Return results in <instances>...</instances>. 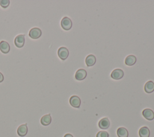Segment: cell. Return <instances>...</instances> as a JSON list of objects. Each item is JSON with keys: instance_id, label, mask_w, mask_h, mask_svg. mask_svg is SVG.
<instances>
[{"instance_id": "obj_5", "label": "cell", "mask_w": 154, "mask_h": 137, "mask_svg": "<svg viewBox=\"0 0 154 137\" xmlns=\"http://www.w3.org/2000/svg\"><path fill=\"white\" fill-rule=\"evenodd\" d=\"M70 105L74 108H78L81 105V100L79 97L77 95H73L70 98L69 100Z\"/></svg>"}, {"instance_id": "obj_20", "label": "cell", "mask_w": 154, "mask_h": 137, "mask_svg": "<svg viewBox=\"0 0 154 137\" xmlns=\"http://www.w3.org/2000/svg\"><path fill=\"white\" fill-rule=\"evenodd\" d=\"M4 80V76L1 72H0V83L2 82Z\"/></svg>"}, {"instance_id": "obj_12", "label": "cell", "mask_w": 154, "mask_h": 137, "mask_svg": "<svg viewBox=\"0 0 154 137\" xmlns=\"http://www.w3.org/2000/svg\"><path fill=\"white\" fill-rule=\"evenodd\" d=\"M137 61V58L134 55H129L127 56L125 59V64L128 66L134 65Z\"/></svg>"}, {"instance_id": "obj_3", "label": "cell", "mask_w": 154, "mask_h": 137, "mask_svg": "<svg viewBox=\"0 0 154 137\" xmlns=\"http://www.w3.org/2000/svg\"><path fill=\"white\" fill-rule=\"evenodd\" d=\"M58 56L62 60H65L69 56V50L67 48L62 47L58 49Z\"/></svg>"}, {"instance_id": "obj_13", "label": "cell", "mask_w": 154, "mask_h": 137, "mask_svg": "<svg viewBox=\"0 0 154 137\" xmlns=\"http://www.w3.org/2000/svg\"><path fill=\"white\" fill-rule=\"evenodd\" d=\"M96 57L93 55H90L86 59V64L88 67L93 66L96 63Z\"/></svg>"}, {"instance_id": "obj_7", "label": "cell", "mask_w": 154, "mask_h": 137, "mask_svg": "<svg viewBox=\"0 0 154 137\" xmlns=\"http://www.w3.org/2000/svg\"><path fill=\"white\" fill-rule=\"evenodd\" d=\"M87 76V71L84 69H79L75 74V79L77 80H84Z\"/></svg>"}, {"instance_id": "obj_15", "label": "cell", "mask_w": 154, "mask_h": 137, "mask_svg": "<svg viewBox=\"0 0 154 137\" xmlns=\"http://www.w3.org/2000/svg\"><path fill=\"white\" fill-rule=\"evenodd\" d=\"M145 91L150 94L154 91V83L152 81H148L145 85Z\"/></svg>"}, {"instance_id": "obj_17", "label": "cell", "mask_w": 154, "mask_h": 137, "mask_svg": "<svg viewBox=\"0 0 154 137\" xmlns=\"http://www.w3.org/2000/svg\"><path fill=\"white\" fill-rule=\"evenodd\" d=\"M117 134L119 137H128V132L125 128H119L117 131Z\"/></svg>"}, {"instance_id": "obj_10", "label": "cell", "mask_w": 154, "mask_h": 137, "mask_svg": "<svg viewBox=\"0 0 154 137\" xmlns=\"http://www.w3.org/2000/svg\"><path fill=\"white\" fill-rule=\"evenodd\" d=\"M110 121L107 118H104L101 119L98 123L99 127L102 129H106L110 126Z\"/></svg>"}, {"instance_id": "obj_4", "label": "cell", "mask_w": 154, "mask_h": 137, "mask_svg": "<svg viewBox=\"0 0 154 137\" xmlns=\"http://www.w3.org/2000/svg\"><path fill=\"white\" fill-rule=\"evenodd\" d=\"M124 76V72L121 69H116L111 74V77L114 80H119Z\"/></svg>"}, {"instance_id": "obj_19", "label": "cell", "mask_w": 154, "mask_h": 137, "mask_svg": "<svg viewBox=\"0 0 154 137\" xmlns=\"http://www.w3.org/2000/svg\"><path fill=\"white\" fill-rule=\"evenodd\" d=\"M97 137H109V134L106 131H99L97 133Z\"/></svg>"}, {"instance_id": "obj_14", "label": "cell", "mask_w": 154, "mask_h": 137, "mask_svg": "<svg viewBox=\"0 0 154 137\" xmlns=\"http://www.w3.org/2000/svg\"><path fill=\"white\" fill-rule=\"evenodd\" d=\"M40 123L43 126H48L51 123V117L50 114H47L43 116L40 120Z\"/></svg>"}, {"instance_id": "obj_11", "label": "cell", "mask_w": 154, "mask_h": 137, "mask_svg": "<svg viewBox=\"0 0 154 137\" xmlns=\"http://www.w3.org/2000/svg\"><path fill=\"white\" fill-rule=\"evenodd\" d=\"M18 135H19L21 137L25 136L28 132V128L27 124H22V125H21L17 131Z\"/></svg>"}, {"instance_id": "obj_21", "label": "cell", "mask_w": 154, "mask_h": 137, "mask_svg": "<svg viewBox=\"0 0 154 137\" xmlns=\"http://www.w3.org/2000/svg\"><path fill=\"white\" fill-rule=\"evenodd\" d=\"M64 137H74L73 135H72L71 134H69V133H67L65 135Z\"/></svg>"}, {"instance_id": "obj_6", "label": "cell", "mask_w": 154, "mask_h": 137, "mask_svg": "<svg viewBox=\"0 0 154 137\" xmlns=\"http://www.w3.org/2000/svg\"><path fill=\"white\" fill-rule=\"evenodd\" d=\"M15 44L18 48H22L25 44V36L19 34L17 36L15 39Z\"/></svg>"}, {"instance_id": "obj_9", "label": "cell", "mask_w": 154, "mask_h": 137, "mask_svg": "<svg viewBox=\"0 0 154 137\" xmlns=\"http://www.w3.org/2000/svg\"><path fill=\"white\" fill-rule=\"evenodd\" d=\"M10 47L9 43L6 41H2L0 42V50L4 54H7L10 52Z\"/></svg>"}, {"instance_id": "obj_16", "label": "cell", "mask_w": 154, "mask_h": 137, "mask_svg": "<svg viewBox=\"0 0 154 137\" xmlns=\"http://www.w3.org/2000/svg\"><path fill=\"white\" fill-rule=\"evenodd\" d=\"M139 136L140 137H149L150 131L148 127L144 126L139 130Z\"/></svg>"}, {"instance_id": "obj_8", "label": "cell", "mask_w": 154, "mask_h": 137, "mask_svg": "<svg viewBox=\"0 0 154 137\" xmlns=\"http://www.w3.org/2000/svg\"><path fill=\"white\" fill-rule=\"evenodd\" d=\"M143 117L148 120H152L154 119V113L150 109H145L142 113Z\"/></svg>"}, {"instance_id": "obj_18", "label": "cell", "mask_w": 154, "mask_h": 137, "mask_svg": "<svg viewBox=\"0 0 154 137\" xmlns=\"http://www.w3.org/2000/svg\"><path fill=\"white\" fill-rule=\"evenodd\" d=\"M10 4L9 0H0V5L3 8H7Z\"/></svg>"}, {"instance_id": "obj_1", "label": "cell", "mask_w": 154, "mask_h": 137, "mask_svg": "<svg viewBox=\"0 0 154 137\" xmlns=\"http://www.w3.org/2000/svg\"><path fill=\"white\" fill-rule=\"evenodd\" d=\"M62 27L65 30H69L72 26V22L71 19L68 17H65L61 21Z\"/></svg>"}, {"instance_id": "obj_2", "label": "cell", "mask_w": 154, "mask_h": 137, "mask_svg": "<svg viewBox=\"0 0 154 137\" xmlns=\"http://www.w3.org/2000/svg\"><path fill=\"white\" fill-rule=\"evenodd\" d=\"M42 35V31L40 29L37 28V27H34L32 29L30 30L29 32V36L31 38L35 39H38Z\"/></svg>"}]
</instances>
